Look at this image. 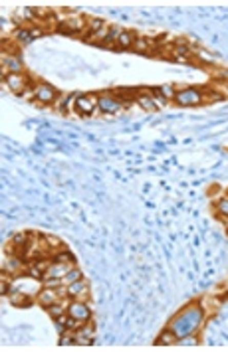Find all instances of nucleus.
I'll return each mask as SVG.
<instances>
[{
    "label": "nucleus",
    "instance_id": "1",
    "mask_svg": "<svg viewBox=\"0 0 228 356\" xmlns=\"http://www.w3.org/2000/svg\"><path fill=\"white\" fill-rule=\"evenodd\" d=\"M202 325H204V311L198 303L186 305L169 321V328L179 337V341L184 337H193Z\"/></svg>",
    "mask_w": 228,
    "mask_h": 356
},
{
    "label": "nucleus",
    "instance_id": "2",
    "mask_svg": "<svg viewBox=\"0 0 228 356\" xmlns=\"http://www.w3.org/2000/svg\"><path fill=\"white\" fill-rule=\"evenodd\" d=\"M177 105L181 107H195V105H202L204 103V91L197 87H182L175 93V99H173Z\"/></svg>",
    "mask_w": 228,
    "mask_h": 356
},
{
    "label": "nucleus",
    "instance_id": "3",
    "mask_svg": "<svg viewBox=\"0 0 228 356\" xmlns=\"http://www.w3.org/2000/svg\"><path fill=\"white\" fill-rule=\"evenodd\" d=\"M97 109L103 115H115L123 109V103L113 91H103V93H97Z\"/></svg>",
    "mask_w": 228,
    "mask_h": 356
},
{
    "label": "nucleus",
    "instance_id": "4",
    "mask_svg": "<svg viewBox=\"0 0 228 356\" xmlns=\"http://www.w3.org/2000/svg\"><path fill=\"white\" fill-rule=\"evenodd\" d=\"M32 95L34 99H38L42 105H50V103H58V89L48 85V83H34L32 87Z\"/></svg>",
    "mask_w": 228,
    "mask_h": 356
},
{
    "label": "nucleus",
    "instance_id": "5",
    "mask_svg": "<svg viewBox=\"0 0 228 356\" xmlns=\"http://www.w3.org/2000/svg\"><path fill=\"white\" fill-rule=\"evenodd\" d=\"M68 315L70 317H74L77 323H88L91 321V307L90 303H86V301H77V299H72V303H70V307H68Z\"/></svg>",
    "mask_w": 228,
    "mask_h": 356
},
{
    "label": "nucleus",
    "instance_id": "6",
    "mask_svg": "<svg viewBox=\"0 0 228 356\" xmlns=\"http://www.w3.org/2000/svg\"><path fill=\"white\" fill-rule=\"evenodd\" d=\"M77 115H93L97 109V93H86V95H77L76 105H74Z\"/></svg>",
    "mask_w": 228,
    "mask_h": 356
},
{
    "label": "nucleus",
    "instance_id": "7",
    "mask_svg": "<svg viewBox=\"0 0 228 356\" xmlns=\"http://www.w3.org/2000/svg\"><path fill=\"white\" fill-rule=\"evenodd\" d=\"M4 83L12 89L16 95H22V93H26L30 87H34L32 79L24 74H10L6 79H4Z\"/></svg>",
    "mask_w": 228,
    "mask_h": 356
},
{
    "label": "nucleus",
    "instance_id": "8",
    "mask_svg": "<svg viewBox=\"0 0 228 356\" xmlns=\"http://www.w3.org/2000/svg\"><path fill=\"white\" fill-rule=\"evenodd\" d=\"M66 291H68V297H70V299L86 301L88 295H90V285H88V281L81 277L79 281L72 283V285H66Z\"/></svg>",
    "mask_w": 228,
    "mask_h": 356
},
{
    "label": "nucleus",
    "instance_id": "9",
    "mask_svg": "<svg viewBox=\"0 0 228 356\" xmlns=\"http://www.w3.org/2000/svg\"><path fill=\"white\" fill-rule=\"evenodd\" d=\"M58 299H61L60 289H52V287H48V285H46L44 289H42V291L36 295V301H38V303H40L44 309L52 307V305H54Z\"/></svg>",
    "mask_w": 228,
    "mask_h": 356
},
{
    "label": "nucleus",
    "instance_id": "10",
    "mask_svg": "<svg viewBox=\"0 0 228 356\" xmlns=\"http://www.w3.org/2000/svg\"><path fill=\"white\" fill-rule=\"evenodd\" d=\"M93 337H95V325H93V321H88V323L79 325V328L76 330L77 344H91Z\"/></svg>",
    "mask_w": 228,
    "mask_h": 356
},
{
    "label": "nucleus",
    "instance_id": "11",
    "mask_svg": "<svg viewBox=\"0 0 228 356\" xmlns=\"http://www.w3.org/2000/svg\"><path fill=\"white\" fill-rule=\"evenodd\" d=\"M2 68L8 72V74H24V68L20 63L18 56H8V54H2Z\"/></svg>",
    "mask_w": 228,
    "mask_h": 356
},
{
    "label": "nucleus",
    "instance_id": "12",
    "mask_svg": "<svg viewBox=\"0 0 228 356\" xmlns=\"http://www.w3.org/2000/svg\"><path fill=\"white\" fill-rule=\"evenodd\" d=\"M70 303H72V299H70V297H61V299H58V301H56L52 307H48L46 311H48V315H50V317H54V321H56L58 317H61V315H66V313H68Z\"/></svg>",
    "mask_w": 228,
    "mask_h": 356
},
{
    "label": "nucleus",
    "instance_id": "13",
    "mask_svg": "<svg viewBox=\"0 0 228 356\" xmlns=\"http://www.w3.org/2000/svg\"><path fill=\"white\" fill-rule=\"evenodd\" d=\"M135 103L143 109V111H149V113H155L159 107L155 103V97H153L151 93H139L135 97Z\"/></svg>",
    "mask_w": 228,
    "mask_h": 356
},
{
    "label": "nucleus",
    "instance_id": "14",
    "mask_svg": "<svg viewBox=\"0 0 228 356\" xmlns=\"http://www.w3.org/2000/svg\"><path fill=\"white\" fill-rule=\"evenodd\" d=\"M8 299H10V303H12L14 307H30L32 305V297L26 295L24 291H18V289H12V291L8 293Z\"/></svg>",
    "mask_w": 228,
    "mask_h": 356
},
{
    "label": "nucleus",
    "instance_id": "15",
    "mask_svg": "<svg viewBox=\"0 0 228 356\" xmlns=\"http://www.w3.org/2000/svg\"><path fill=\"white\" fill-rule=\"evenodd\" d=\"M179 342H181L179 341V337L167 326V328L159 335V339L155 341V344H159V346H175V344H179Z\"/></svg>",
    "mask_w": 228,
    "mask_h": 356
},
{
    "label": "nucleus",
    "instance_id": "16",
    "mask_svg": "<svg viewBox=\"0 0 228 356\" xmlns=\"http://www.w3.org/2000/svg\"><path fill=\"white\" fill-rule=\"evenodd\" d=\"M135 40H137V36L133 34V32H129V30H121V34H119V40H117V48H121V50L133 48Z\"/></svg>",
    "mask_w": 228,
    "mask_h": 356
},
{
    "label": "nucleus",
    "instance_id": "17",
    "mask_svg": "<svg viewBox=\"0 0 228 356\" xmlns=\"http://www.w3.org/2000/svg\"><path fill=\"white\" fill-rule=\"evenodd\" d=\"M52 259H54L56 263H74V265H76V259H74V255L68 252L66 248H61V250H58V252H54Z\"/></svg>",
    "mask_w": 228,
    "mask_h": 356
},
{
    "label": "nucleus",
    "instance_id": "18",
    "mask_svg": "<svg viewBox=\"0 0 228 356\" xmlns=\"http://www.w3.org/2000/svg\"><path fill=\"white\" fill-rule=\"evenodd\" d=\"M84 275H81V271L77 269V267H72L64 277H61V285H72V283H76V281H79Z\"/></svg>",
    "mask_w": 228,
    "mask_h": 356
},
{
    "label": "nucleus",
    "instance_id": "19",
    "mask_svg": "<svg viewBox=\"0 0 228 356\" xmlns=\"http://www.w3.org/2000/svg\"><path fill=\"white\" fill-rule=\"evenodd\" d=\"M12 38L16 40V44L22 46V44H26V42H30V40H32V34H30V30L18 28V30L14 32V36H12Z\"/></svg>",
    "mask_w": 228,
    "mask_h": 356
},
{
    "label": "nucleus",
    "instance_id": "20",
    "mask_svg": "<svg viewBox=\"0 0 228 356\" xmlns=\"http://www.w3.org/2000/svg\"><path fill=\"white\" fill-rule=\"evenodd\" d=\"M133 50L145 54V56H149V54H151V52H149V38H137L135 44H133Z\"/></svg>",
    "mask_w": 228,
    "mask_h": 356
},
{
    "label": "nucleus",
    "instance_id": "21",
    "mask_svg": "<svg viewBox=\"0 0 228 356\" xmlns=\"http://www.w3.org/2000/svg\"><path fill=\"white\" fill-rule=\"evenodd\" d=\"M101 28H106L103 20H99V18H91V20H88V34H95V32H99Z\"/></svg>",
    "mask_w": 228,
    "mask_h": 356
},
{
    "label": "nucleus",
    "instance_id": "22",
    "mask_svg": "<svg viewBox=\"0 0 228 356\" xmlns=\"http://www.w3.org/2000/svg\"><path fill=\"white\" fill-rule=\"evenodd\" d=\"M216 212L220 214L222 220H228V198H222L220 202H216Z\"/></svg>",
    "mask_w": 228,
    "mask_h": 356
},
{
    "label": "nucleus",
    "instance_id": "23",
    "mask_svg": "<svg viewBox=\"0 0 228 356\" xmlns=\"http://www.w3.org/2000/svg\"><path fill=\"white\" fill-rule=\"evenodd\" d=\"M191 52H193V54H195V56H197V58L200 59V61H204V63H211V65L214 63L213 56H209V54H206L204 50H200V48H198V50H195V48H191Z\"/></svg>",
    "mask_w": 228,
    "mask_h": 356
},
{
    "label": "nucleus",
    "instance_id": "24",
    "mask_svg": "<svg viewBox=\"0 0 228 356\" xmlns=\"http://www.w3.org/2000/svg\"><path fill=\"white\" fill-rule=\"evenodd\" d=\"M163 95H165V99H175V93H177V89L171 87V85H163V87L159 89Z\"/></svg>",
    "mask_w": 228,
    "mask_h": 356
},
{
    "label": "nucleus",
    "instance_id": "25",
    "mask_svg": "<svg viewBox=\"0 0 228 356\" xmlns=\"http://www.w3.org/2000/svg\"><path fill=\"white\" fill-rule=\"evenodd\" d=\"M30 34H32V40H34V38L42 36V30H30Z\"/></svg>",
    "mask_w": 228,
    "mask_h": 356
},
{
    "label": "nucleus",
    "instance_id": "26",
    "mask_svg": "<svg viewBox=\"0 0 228 356\" xmlns=\"http://www.w3.org/2000/svg\"><path fill=\"white\" fill-rule=\"evenodd\" d=\"M226 87H228V81H226Z\"/></svg>",
    "mask_w": 228,
    "mask_h": 356
}]
</instances>
